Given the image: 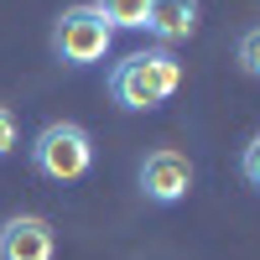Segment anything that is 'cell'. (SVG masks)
<instances>
[{
  "mask_svg": "<svg viewBox=\"0 0 260 260\" xmlns=\"http://www.w3.org/2000/svg\"><path fill=\"white\" fill-rule=\"evenodd\" d=\"M94 11L110 21V31H146L151 0H94Z\"/></svg>",
  "mask_w": 260,
  "mask_h": 260,
  "instance_id": "52a82bcc",
  "label": "cell"
},
{
  "mask_svg": "<svg viewBox=\"0 0 260 260\" xmlns=\"http://www.w3.org/2000/svg\"><path fill=\"white\" fill-rule=\"evenodd\" d=\"M26 156H31L37 177H47V182H78V177H89V167H94V136L83 125H73V120H52V125H42L31 136Z\"/></svg>",
  "mask_w": 260,
  "mask_h": 260,
  "instance_id": "7a4b0ae2",
  "label": "cell"
},
{
  "mask_svg": "<svg viewBox=\"0 0 260 260\" xmlns=\"http://www.w3.org/2000/svg\"><path fill=\"white\" fill-rule=\"evenodd\" d=\"M240 177L260 192V130H255V136L245 141V151H240Z\"/></svg>",
  "mask_w": 260,
  "mask_h": 260,
  "instance_id": "9c48e42d",
  "label": "cell"
},
{
  "mask_svg": "<svg viewBox=\"0 0 260 260\" xmlns=\"http://www.w3.org/2000/svg\"><path fill=\"white\" fill-rule=\"evenodd\" d=\"M192 161L182 156V151H172V146H161V151H151V156L141 161V172H136V182H141V198L146 203H156V208H172V203H182L187 192H192Z\"/></svg>",
  "mask_w": 260,
  "mask_h": 260,
  "instance_id": "277c9868",
  "label": "cell"
},
{
  "mask_svg": "<svg viewBox=\"0 0 260 260\" xmlns=\"http://www.w3.org/2000/svg\"><path fill=\"white\" fill-rule=\"evenodd\" d=\"M234 62H240L245 78H260V26H245L234 42Z\"/></svg>",
  "mask_w": 260,
  "mask_h": 260,
  "instance_id": "ba28073f",
  "label": "cell"
},
{
  "mask_svg": "<svg viewBox=\"0 0 260 260\" xmlns=\"http://www.w3.org/2000/svg\"><path fill=\"white\" fill-rule=\"evenodd\" d=\"M146 31L161 42V47H172V42H187L192 31H198V0H151L146 11Z\"/></svg>",
  "mask_w": 260,
  "mask_h": 260,
  "instance_id": "8992f818",
  "label": "cell"
},
{
  "mask_svg": "<svg viewBox=\"0 0 260 260\" xmlns=\"http://www.w3.org/2000/svg\"><path fill=\"white\" fill-rule=\"evenodd\" d=\"M104 89H110V99L120 104V110H130V115L161 110V104L182 89V57L172 47H141V52L120 57L110 68Z\"/></svg>",
  "mask_w": 260,
  "mask_h": 260,
  "instance_id": "6da1fadb",
  "label": "cell"
},
{
  "mask_svg": "<svg viewBox=\"0 0 260 260\" xmlns=\"http://www.w3.org/2000/svg\"><path fill=\"white\" fill-rule=\"evenodd\" d=\"M0 260H57V234L42 213H16L0 224Z\"/></svg>",
  "mask_w": 260,
  "mask_h": 260,
  "instance_id": "5b68a950",
  "label": "cell"
},
{
  "mask_svg": "<svg viewBox=\"0 0 260 260\" xmlns=\"http://www.w3.org/2000/svg\"><path fill=\"white\" fill-rule=\"evenodd\" d=\"M115 47V31L94 6H68L52 21V57L62 68H94Z\"/></svg>",
  "mask_w": 260,
  "mask_h": 260,
  "instance_id": "3957f363",
  "label": "cell"
},
{
  "mask_svg": "<svg viewBox=\"0 0 260 260\" xmlns=\"http://www.w3.org/2000/svg\"><path fill=\"white\" fill-rule=\"evenodd\" d=\"M16 146H21V125H16V110H11V104H0V161H6Z\"/></svg>",
  "mask_w": 260,
  "mask_h": 260,
  "instance_id": "30bf717a",
  "label": "cell"
}]
</instances>
